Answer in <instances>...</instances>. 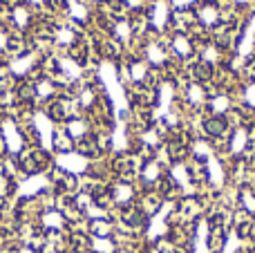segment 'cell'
<instances>
[{"mask_svg":"<svg viewBox=\"0 0 255 253\" xmlns=\"http://www.w3.org/2000/svg\"><path fill=\"white\" fill-rule=\"evenodd\" d=\"M195 20H197L199 27L204 29H217V25H222L220 20V7L215 2H199L197 9H195Z\"/></svg>","mask_w":255,"mask_h":253,"instance_id":"cell-1","label":"cell"},{"mask_svg":"<svg viewBox=\"0 0 255 253\" xmlns=\"http://www.w3.org/2000/svg\"><path fill=\"white\" fill-rule=\"evenodd\" d=\"M145 79H148V63L132 61L130 63V81H134V83H143Z\"/></svg>","mask_w":255,"mask_h":253,"instance_id":"cell-5","label":"cell"},{"mask_svg":"<svg viewBox=\"0 0 255 253\" xmlns=\"http://www.w3.org/2000/svg\"><path fill=\"white\" fill-rule=\"evenodd\" d=\"M244 101L255 108V81H251V83L247 85V90H244Z\"/></svg>","mask_w":255,"mask_h":253,"instance_id":"cell-6","label":"cell"},{"mask_svg":"<svg viewBox=\"0 0 255 253\" xmlns=\"http://www.w3.org/2000/svg\"><path fill=\"white\" fill-rule=\"evenodd\" d=\"M195 40H193V36L190 34H186V31H177L175 36L170 38V49H172V54L175 56H179V58H190L193 56V52H195Z\"/></svg>","mask_w":255,"mask_h":253,"instance_id":"cell-2","label":"cell"},{"mask_svg":"<svg viewBox=\"0 0 255 253\" xmlns=\"http://www.w3.org/2000/svg\"><path fill=\"white\" fill-rule=\"evenodd\" d=\"M186 101L188 103H204L206 101V88H204L202 83H190L188 88H186Z\"/></svg>","mask_w":255,"mask_h":253,"instance_id":"cell-4","label":"cell"},{"mask_svg":"<svg viewBox=\"0 0 255 253\" xmlns=\"http://www.w3.org/2000/svg\"><path fill=\"white\" fill-rule=\"evenodd\" d=\"M204 130H206V134H211V137H224L226 130H229V121L222 115H213L204 121Z\"/></svg>","mask_w":255,"mask_h":253,"instance_id":"cell-3","label":"cell"}]
</instances>
